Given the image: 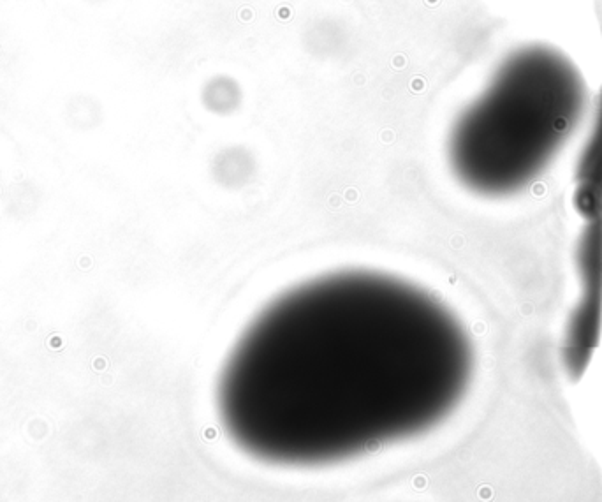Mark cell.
Here are the masks:
<instances>
[{"mask_svg":"<svg viewBox=\"0 0 602 502\" xmlns=\"http://www.w3.org/2000/svg\"><path fill=\"white\" fill-rule=\"evenodd\" d=\"M474 374L467 328L391 275H324L273 300L224 363L229 439L280 467H323L421 436L460 406Z\"/></svg>","mask_w":602,"mask_h":502,"instance_id":"1","label":"cell"},{"mask_svg":"<svg viewBox=\"0 0 602 502\" xmlns=\"http://www.w3.org/2000/svg\"><path fill=\"white\" fill-rule=\"evenodd\" d=\"M590 110L580 67L548 43L514 48L448 136L456 180L483 198L529 191L553 168Z\"/></svg>","mask_w":602,"mask_h":502,"instance_id":"2","label":"cell"},{"mask_svg":"<svg viewBox=\"0 0 602 502\" xmlns=\"http://www.w3.org/2000/svg\"><path fill=\"white\" fill-rule=\"evenodd\" d=\"M578 298L567 319L562 360L578 379L585 374L599 344L602 326V219H592L581 229L576 244Z\"/></svg>","mask_w":602,"mask_h":502,"instance_id":"3","label":"cell"},{"mask_svg":"<svg viewBox=\"0 0 602 502\" xmlns=\"http://www.w3.org/2000/svg\"><path fill=\"white\" fill-rule=\"evenodd\" d=\"M206 101L215 111L233 110L238 101V89L229 80H215L206 90Z\"/></svg>","mask_w":602,"mask_h":502,"instance_id":"4","label":"cell"}]
</instances>
